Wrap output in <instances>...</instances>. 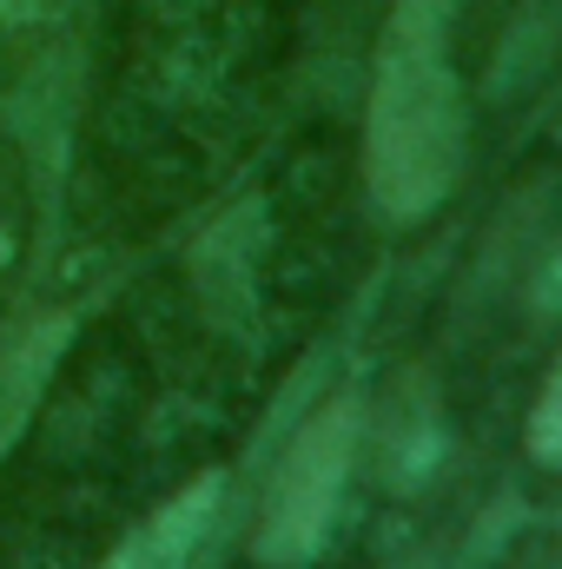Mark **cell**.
<instances>
[{"instance_id":"obj_1","label":"cell","mask_w":562,"mask_h":569,"mask_svg":"<svg viewBox=\"0 0 562 569\" xmlns=\"http://www.w3.org/2000/svg\"><path fill=\"white\" fill-rule=\"evenodd\" d=\"M463 152H470V113L450 60V7L398 0L378 40V73L364 107V192L398 226L430 219L456 192Z\"/></svg>"},{"instance_id":"obj_2","label":"cell","mask_w":562,"mask_h":569,"mask_svg":"<svg viewBox=\"0 0 562 569\" xmlns=\"http://www.w3.org/2000/svg\"><path fill=\"white\" fill-rule=\"evenodd\" d=\"M351 457H358V398H331L311 425L291 437L279 477L265 490V517H259V563H311L338 523V503H344V477H351Z\"/></svg>"},{"instance_id":"obj_3","label":"cell","mask_w":562,"mask_h":569,"mask_svg":"<svg viewBox=\"0 0 562 569\" xmlns=\"http://www.w3.org/2000/svg\"><path fill=\"white\" fill-rule=\"evenodd\" d=\"M219 490H225L219 470H205L199 483H185L172 503H159L140 530L107 557V569H185L192 550L205 543V523L219 517Z\"/></svg>"},{"instance_id":"obj_4","label":"cell","mask_w":562,"mask_h":569,"mask_svg":"<svg viewBox=\"0 0 562 569\" xmlns=\"http://www.w3.org/2000/svg\"><path fill=\"white\" fill-rule=\"evenodd\" d=\"M530 457L536 463H562V358L550 365V385L530 411Z\"/></svg>"},{"instance_id":"obj_5","label":"cell","mask_w":562,"mask_h":569,"mask_svg":"<svg viewBox=\"0 0 562 569\" xmlns=\"http://www.w3.org/2000/svg\"><path fill=\"white\" fill-rule=\"evenodd\" d=\"M33 7H47V0H0V20H27Z\"/></svg>"},{"instance_id":"obj_6","label":"cell","mask_w":562,"mask_h":569,"mask_svg":"<svg viewBox=\"0 0 562 569\" xmlns=\"http://www.w3.org/2000/svg\"><path fill=\"white\" fill-rule=\"evenodd\" d=\"M7 259H13V239H7V232H0V266H7Z\"/></svg>"}]
</instances>
